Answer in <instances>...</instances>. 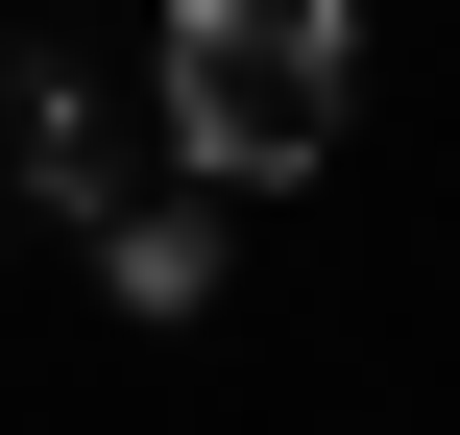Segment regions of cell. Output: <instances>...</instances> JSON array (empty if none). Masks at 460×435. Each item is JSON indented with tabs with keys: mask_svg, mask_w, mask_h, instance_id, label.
Wrapping results in <instances>:
<instances>
[{
	"mask_svg": "<svg viewBox=\"0 0 460 435\" xmlns=\"http://www.w3.org/2000/svg\"><path fill=\"white\" fill-rule=\"evenodd\" d=\"M340 121H364V24L340 0H170V145L218 194L340 170Z\"/></svg>",
	"mask_w": 460,
	"mask_h": 435,
	"instance_id": "obj_1",
	"label": "cell"
},
{
	"mask_svg": "<svg viewBox=\"0 0 460 435\" xmlns=\"http://www.w3.org/2000/svg\"><path fill=\"white\" fill-rule=\"evenodd\" d=\"M97 291H121V315H218V170H194V145H170V194L97 218Z\"/></svg>",
	"mask_w": 460,
	"mask_h": 435,
	"instance_id": "obj_2",
	"label": "cell"
},
{
	"mask_svg": "<svg viewBox=\"0 0 460 435\" xmlns=\"http://www.w3.org/2000/svg\"><path fill=\"white\" fill-rule=\"evenodd\" d=\"M0 121H24V145H0V170H24V194H49V218H121V194H146V170H121V145H97V97H73V48H24V73H0Z\"/></svg>",
	"mask_w": 460,
	"mask_h": 435,
	"instance_id": "obj_3",
	"label": "cell"
}]
</instances>
